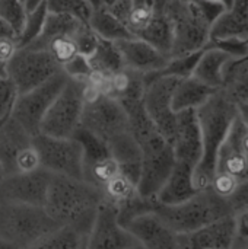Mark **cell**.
I'll use <instances>...</instances> for the list:
<instances>
[{
  "instance_id": "cell-1",
  "label": "cell",
  "mask_w": 248,
  "mask_h": 249,
  "mask_svg": "<svg viewBox=\"0 0 248 249\" xmlns=\"http://www.w3.org/2000/svg\"><path fill=\"white\" fill-rule=\"evenodd\" d=\"M105 196L101 188L61 175H51L44 210L60 226H70L89 236Z\"/></svg>"
},
{
  "instance_id": "cell-2",
  "label": "cell",
  "mask_w": 248,
  "mask_h": 249,
  "mask_svg": "<svg viewBox=\"0 0 248 249\" xmlns=\"http://www.w3.org/2000/svg\"><path fill=\"white\" fill-rule=\"evenodd\" d=\"M196 112L202 130V158L194 169V184L200 191L210 187L216 174L218 153L237 118V105L216 90Z\"/></svg>"
},
{
  "instance_id": "cell-3",
  "label": "cell",
  "mask_w": 248,
  "mask_h": 249,
  "mask_svg": "<svg viewBox=\"0 0 248 249\" xmlns=\"http://www.w3.org/2000/svg\"><path fill=\"white\" fill-rule=\"evenodd\" d=\"M172 23L170 57L202 51L209 42L210 26L224 7L208 0H155Z\"/></svg>"
},
{
  "instance_id": "cell-4",
  "label": "cell",
  "mask_w": 248,
  "mask_h": 249,
  "mask_svg": "<svg viewBox=\"0 0 248 249\" xmlns=\"http://www.w3.org/2000/svg\"><path fill=\"white\" fill-rule=\"evenodd\" d=\"M58 228L44 207L0 200V241L12 248H32Z\"/></svg>"
},
{
  "instance_id": "cell-5",
  "label": "cell",
  "mask_w": 248,
  "mask_h": 249,
  "mask_svg": "<svg viewBox=\"0 0 248 249\" xmlns=\"http://www.w3.org/2000/svg\"><path fill=\"white\" fill-rule=\"evenodd\" d=\"M155 212L177 235L194 232L215 220L234 214L228 198L218 196L210 187L200 190L196 196L174 206L155 201Z\"/></svg>"
},
{
  "instance_id": "cell-6",
  "label": "cell",
  "mask_w": 248,
  "mask_h": 249,
  "mask_svg": "<svg viewBox=\"0 0 248 249\" xmlns=\"http://www.w3.org/2000/svg\"><path fill=\"white\" fill-rule=\"evenodd\" d=\"M85 92L86 82L69 77L47 109L39 125V134L58 139L73 137L76 130L80 127L86 102Z\"/></svg>"
},
{
  "instance_id": "cell-7",
  "label": "cell",
  "mask_w": 248,
  "mask_h": 249,
  "mask_svg": "<svg viewBox=\"0 0 248 249\" xmlns=\"http://www.w3.org/2000/svg\"><path fill=\"white\" fill-rule=\"evenodd\" d=\"M137 144L142 152V160L136 190L142 198L155 200L175 165L172 146L159 131H153L137 142Z\"/></svg>"
},
{
  "instance_id": "cell-8",
  "label": "cell",
  "mask_w": 248,
  "mask_h": 249,
  "mask_svg": "<svg viewBox=\"0 0 248 249\" xmlns=\"http://www.w3.org/2000/svg\"><path fill=\"white\" fill-rule=\"evenodd\" d=\"M86 102L80 127L86 128L105 144L117 136L130 131L129 118L123 105L113 96L98 93L86 85Z\"/></svg>"
},
{
  "instance_id": "cell-9",
  "label": "cell",
  "mask_w": 248,
  "mask_h": 249,
  "mask_svg": "<svg viewBox=\"0 0 248 249\" xmlns=\"http://www.w3.org/2000/svg\"><path fill=\"white\" fill-rule=\"evenodd\" d=\"M61 66L45 48L20 47L6 64V76L12 80L18 95H22L57 74Z\"/></svg>"
},
{
  "instance_id": "cell-10",
  "label": "cell",
  "mask_w": 248,
  "mask_h": 249,
  "mask_svg": "<svg viewBox=\"0 0 248 249\" xmlns=\"http://www.w3.org/2000/svg\"><path fill=\"white\" fill-rule=\"evenodd\" d=\"M32 139L12 115L0 124V165L6 175L41 168Z\"/></svg>"
},
{
  "instance_id": "cell-11",
  "label": "cell",
  "mask_w": 248,
  "mask_h": 249,
  "mask_svg": "<svg viewBox=\"0 0 248 249\" xmlns=\"http://www.w3.org/2000/svg\"><path fill=\"white\" fill-rule=\"evenodd\" d=\"M32 142L41 168L53 175L83 179V150L75 137L58 139L37 134Z\"/></svg>"
},
{
  "instance_id": "cell-12",
  "label": "cell",
  "mask_w": 248,
  "mask_h": 249,
  "mask_svg": "<svg viewBox=\"0 0 248 249\" xmlns=\"http://www.w3.org/2000/svg\"><path fill=\"white\" fill-rule=\"evenodd\" d=\"M67 79H69V76L61 69L57 74H54L51 79H48L42 85H39L22 95H18V98L13 104L12 117L32 137L39 134L41 121H42L47 109L50 108V105L53 104V101L56 99V96L64 86V83L67 82Z\"/></svg>"
},
{
  "instance_id": "cell-13",
  "label": "cell",
  "mask_w": 248,
  "mask_h": 249,
  "mask_svg": "<svg viewBox=\"0 0 248 249\" xmlns=\"http://www.w3.org/2000/svg\"><path fill=\"white\" fill-rule=\"evenodd\" d=\"M180 79L172 76H143V107L155 128L170 143L175 131L177 112L172 109V95Z\"/></svg>"
},
{
  "instance_id": "cell-14",
  "label": "cell",
  "mask_w": 248,
  "mask_h": 249,
  "mask_svg": "<svg viewBox=\"0 0 248 249\" xmlns=\"http://www.w3.org/2000/svg\"><path fill=\"white\" fill-rule=\"evenodd\" d=\"M73 137L80 143L83 150V181L104 188L121 171L107 144L95 134L79 127Z\"/></svg>"
},
{
  "instance_id": "cell-15",
  "label": "cell",
  "mask_w": 248,
  "mask_h": 249,
  "mask_svg": "<svg viewBox=\"0 0 248 249\" xmlns=\"http://www.w3.org/2000/svg\"><path fill=\"white\" fill-rule=\"evenodd\" d=\"M51 175L44 168L4 175L0 182V200L44 207Z\"/></svg>"
},
{
  "instance_id": "cell-16",
  "label": "cell",
  "mask_w": 248,
  "mask_h": 249,
  "mask_svg": "<svg viewBox=\"0 0 248 249\" xmlns=\"http://www.w3.org/2000/svg\"><path fill=\"white\" fill-rule=\"evenodd\" d=\"M123 228L146 249H178V235L155 212L142 213Z\"/></svg>"
},
{
  "instance_id": "cell-17",
  "label": "cell",
  "mask_w": 248,
  "mask_h": 249,
  "mask_svg": "<svg viewBox=\"0 0 248 249\" xmlns=\"http://www.w3.org/2000/svg\"><path fill=\"white\" fill-rule=\"evenodd\" d=\"M136 242L133 236L118 223L115 207L102 203L88 236L85 249H123Z\"/></svg>"
},
{
  "instance_id": "cell-18",
  "label": "cell",
  "mask_w": 248,
  "mask_h": 249,
  "mask_svg": "<svg viewBox=\"0 0 248 249\" xmlns=\"http://www.w3.org/2000/svg\"><path fill=\"white\" fill-rule=\"evenodd\" d=\"M171 146L177 162L189 163L196 169L202 158V130L196 109L177 112Z\"/></svg>"
},
{
  "instance_id": "cell-19",
  "label": "cell",
  "mask_w": 248,
  "mask_h": 249,
  "mask_svg": "<svg viewBox=\"0 0 248 249\" xmlns=\"http://www.w3.org/2000/svg\"><path fill=\"white\" fill-rule=\"evenodd\" d=\"M124 69L139 74H151L162 70L170 57L142 38L130 36L115 41Z\"/></svg>"
},
{
  "instance_id": "cell-20",
  "label": "cell",
  "mask_w": 248,
  "mask_h": 249,
  "mask_svg": "<svg viewBox=\"0 0 248 249\" xmlns=\"http://www.w3.org/2000/svg\"><path fill=\"white\" fill-rule=\"evenodd\" d=\"M235 236V219L229 214L194 232L178 235V249H229Z\"/></svg>"
},
{
  "instance_id": "cell-21",
  "label": "cell",
  "mask_w": 248,
  "mask_h": 249,
  "mask_svg": "<svg viewBox=\"0 0 248 249\" xmlns=\"http://www.w3.org/2000/svg\"><path fill=\"white\" fill-rule=\"evenodd\" d=\"M197 193L199 190L194 184V166L175 160V165L155 201L164 206H174L187 201Z\"/></svg>"
},
{
  "instance_id": "cell-22",
  "label": "cell",
  "mask_w": 248,
  "mask_h": 249,
  "mask_svg": "<svg viewBox=\"0 0 248 249\" xmlns=\"http://www.w3.org/2000/svg\"><path fill=\"white\" fill-rule=\"evenodd\" d=\"M227 38L248 39V0H234L212 23L209 41Z\"/></svg>"
},
{
  "instance_id": "cell-23",
  "label": "cell",
  "mask_w": 248,
  "mask_h": 249,
  "mask_svg": "<svg viewBox=\"0 0 248 249\" xmlns=\"http://www.w3.org/2000/svg\"><path fill=\"white\" fill-rule=\"evenodd\" d=\"M231 60L234 58L222 50L206 45L200 53V57L196 63L191 76L200 80L202 83L219 90L224 85L225 69Z\"/></svg>"
},
{
  "instance_id": "cell-24",
  "label": "cell",
  "mask_w": 248,
  "mask_h": 249,
  "mask_svg": "<svg viewBox=\"0 0 248 249\" xmlns=\"http://www.w3.org/2000/svg\"><path fill=\"white\" fill-rule=\"evenodd\" d=\"M215 92H216V89L202 83L200 80L194 79L193 76L180 79L174 89V95H172V109H174V112L197 109Z\"/></svg>"
},
{
  "instance_id": "cell-25",
  "label": "cell",
  "mask_w": 248,
  "mask_h": 249,
  "mask_svg": "<svg viewBox=\"0 0 248 249\" xmlns=\"http://www.w3.org/2000/svg\"><path fill=\"white\" fill-rule=\"evenodd\" d=\"M153 7H155V13L152 20L137 35V38L145 39L146 42L152 44L155 48H158L161 53L170 57L172 50V39H174L172 23L168 15L165 13V10L155 0H153Z\"/></svg>"
},
{
  "instance_id": "cell-26",
  "label": "cell",
  "mask_w": 248,
  "mask_h": 249,
  "mask_svg": "<svg viewBox=\"0 0 248 249\" xmlns=\"http://www.w3.org/2000/svg\"><path fill=\"white\" fill-rule=\"evenodd\" d=\"M222 90L235 105L248 102V61L244 58H234L228 63L224 76Z\"/></svg>"
},
{
  "instance_id": "cell-27",
  "label": "cell",
  "mask_w": 248,
  "mask_h": 249,
  "mask_svg": "<svg viewBox=\"0 0 248 249\" xmlns=\"http://www.w3.org/2000/svg\"><path fill=\"white\" fill-rule=\"evenodd\" d=\"M216 172L228 174L240 182L248 179V158L241 152L237 142L228 133L222 147L218 153Z\"/></svg>"
},
{
  "instance_id": "cell-28",
  "label": "cell",
  "mask_w": 248,
  "mask_h": 249,
  "mask_svg": "<svg viewBox=\"0 0 248 249\" xmlns=\"http://www.w3.org/2000/svg\"><path fill=\"white\" fill-rule=\"evenodd\" d=\"M86 58L89 61L92 71L98 73V74L113 76V74H117V73L126 70L120 50L114 41L99 38L94 53Z\"/></svg>"
},
{
  "instance_id": "cell-29",
  "label": "cell",
  "mask_w": 248,
  "mask_h": 249,
  "mask_svg": "<svg viewBox=\"0 0 248 249\" xmlns=\"http://www.w3.org/2000/svg\"><path fill=\"white\" fill-rule=\"evenodd\" d=\"M85 25H88V23L82 22V20H79V19H76L73 16L48 12L41 35L38 36V39H35L29 45L31 47H37V48H44V45H45V42L48 39H51L54 36H58V35H69V36L75 38L76 34Z\"/></svg>"
},
{
  "instance_id": "cell-30",
  "label": "cell",
  "mask_w": 248,
  "mask_h": 249,
  "mask_svg": "<svg viewBox=\"0 0 248 249\" xmlns=\"http://www.w3.org/2000/svg\"><path fill=\"white\" fill-rule=\"evenodd\" d=\"M89 26L99 38L114 42L133 36L127 29V26L121 20H118L114 15H111L104 4L94 9L92 16L89 19Z\"/></svg>"
},
{
  "instance_id": "cell-31",
  "label": "cell",
  "mask_w": 248,
  "mask_h": 249,
  "mask_svg": "<svg viewBox=\"0 0 248 249\" xmlns=\"http://www.w3.org/2000/svg\"><path fill=\"white\" fill-rule=\"evenodd\" d=\"M47 4L45 1L38 4L35 9L28 10L26 13V19L23 23L22 31L18 35V47H26L29 44H32L35 39H38V36L41 35L42 29H44V23L47 19Z\"/></svg>"
},
{
  "instance_id": "cell-32",
  "label": "cell",
  "mask_w": 248,
  "mask_h": 249,
  "mask_svg": "<svg viewBox=\"0 0 248 249\" xmlns=\"http://www.w3.org/2000/svg\"><path fill=\"white\" fill-rule=\"evenodd\" d=\"M45 4L48 12L69 15L86 23L95 9L89 0H45Z\"/></svg>"
},
{
  "instance_id": "cell-33",
  "label": "cell",
  "mask_w": 248,
  "mask_h": 249,
  "mask_svg": "<svg viewBox=\"0 0 248 249\" xmlns=\"http://www.w3.org/2000/svg\"><path fill=\"white\" fill-rule=\"evenodd\" d=\"M44 48L51 54V57L63 67L66 63H69L73 57L79 54L76 41L73 36L69 35H58L51 39H48L44 45Z\"/></svg>"
},
{
  "instance_id": "cell-34",
  "label": "cell",
  "mask_w": 248,
  "mask_h": 249,
  "mask_svg": "<svg viewBox=\"0 0 248 249\" xmlns=\"http://www.w3.org/2000/svg\"><path fill=\"white\" fill-rule=\"evenodd\" d=\"M26 6L23 0H0V18L19 35L26 19Z\"/></svg>"
},
{
  "instance_id": "cell-35",
  "label": "cell",
  "mask_w": 248,
  "mask_h": 249,
  "mask_svg": "<svg viewBox=\"0 0 248 249\" xmlns=\"http://www.w3.org/2000/svg\"><path fill=\"white\" fill-rule=\"evenodd\" d=\"M153 13H155L153 0H148L140 4H134L132 13L129 16V20H127V29L130 31V34L133 36H137L152 20Z\"/></svg>"
},
{
  "instance_id": "cell-36",
  "label": "cell",
  "mask_w": 248,
  "mask_h": 249,
  "mask_svg": "<svg viewBox=\"0 0 248 249\" xmlns=\"http://www.w3.org/2000/svg\"><path fill=\"white\" fill-rule=\"evenodd\" d=\"M16 98L18 92L12 80L6 74L0 76V124L12 115Z\"/></svg>"
},
{
  "instance_id": "cell-37",
  "label": "cell",
  "mask_w": 248,
  "mask_h": 249,
  "mask_svg": "<svg viewBox=\"0 0 248 249\" xmlns=\"http://www.w3.org/2000/svg\"><path fill=\"white\" fill-rule=\"evenodd\" d=\"M63 71L72 77V79H77V80H82V82H86L91 74L94 73L91 66H89V61L85 55L82 54H77L76 57H73L69 63H66L63 67Z\"/></svg>"
},
{
  "instance_id": "cell-38",
  "label": "cell",
  "mask_w": 248,
  "mask_h": 249,
  "mask_svg": "<svg viewBox=\"0 0 248 249\" xmlns=\"http://www.w3.org/2000/svg\"><path fill=\"white\" fill-rule=\"evenodd\" d=\"M238 184H240V181H238L237 178H234V177H231V175H228V174L216 172L215 177H213V179H212L210 188H212L218 196H221V197H224V198H229V197L235 193Z\"/></svg>"
},
{
  "instance_id": "cell-39",
  "label": "cell",
  "mask_w": 248,
  "mask_h": 249,
  "mask_svg": "<svg viewBox=\"0 0 248 249\" xmlns=\"http://www.w3.org/2000/svg\"><path fill=\"white\" fill-rule=\"evenodd\" d=\"M231 209L234 212V214L237 212H241L244 209H248V179L241 181L235 190V193L228 198Z\"/></svg>"
},
{
  "instance_id": "cell-40",
  "label": "cell",
  "mask_w": 248,
  "mask_h": 249,
  "mask_svg": "<svg viewBox=\"0 0 248 249\" xmlns=\"http://www.w3.org/2000/svg\"><path fill=\"white\" fill-rule=\"evenodd\" d=\"M18 38H1L0 39V63L7 64L18 51Z\"/></svg>"
},
{
  "instance_id": "cell-41",
  "label": "cell",
  "mask_w": 248,
  "mask_h": 249,
  "mask_svg": "<svg viewBox=\"0 0 248 249\" xmlns=\"http://www.w3.org/2000/svg\"><path fill=\"white\" fill-rule=\"evenodd\" d=\"M235 219V232L238 238L248 239V209L237 212L234 214Z\"/></svg>"
},
{
  "instance_id": "cell-42",
  "label": "cell",
  "mask_w": 248,
  "mask_h": 249,
  "mask_svg": "<svg viewBox=\"0 0 248 249\" xmlns=\"http://www.w3.org/2000/svg\"><path fill=\"white\" fill-rule=\"evenodd\" d=\"M1 38H18L16 32L0 18V39Z\"/></svg>"
},
{
  "instance_id": "cell-43",
  "label": "cell",
  "mask_w": 248,
  "mask_h": 249,
  "mask_svg": "<svg viewBox=\"0 0 248 249\" xmlns=\"http://www.w3.org/2000/svg\"><path fill=\"white\" fill-rule=\"evenodd\" d=\"M237 115H238V118L241 121H244L246 124H248V102L237 105Z\"/></svg>"
},
{
  "instance_id": "cell-44",
  "label": "cell",
  "mask_w": 248,
  "mask_h": 249,
  "mask_svg": "<svg viewBox=\"0 0 248 249\" xmlns=\"http://www.w3.org/2000/svg\"><path fill=\"white\" fill-rule=\"evenodd\" d=\"M229 249H248V239H243V238H238L235 236L232 245Z\"/></svg>"
},
{
  "instance_id": "cell-45",
  "label": "cell",
  "mask_w": 248,
  "mask_h": 249,
  "mask_svg": "<svg viewBox=\"0 0 248 249\" xmlns=\"http://www.w3.org/2000/svg\"><path fill=\"white\" fill-rule=\"evenodd\" d=\"M45 0H25V6H26V10H32L35 9L38 4L44 3Z\"/></svg>"
},
{
  "instance_id": "cell-46",
  "label": "cell",
  "mask_w": 248,
  "mask_h": 249,
  "mask_svg": "<svg viewBox=\"0 0 248 249\" xmlns=\"http://www.w3.org/2000/svg\"><path fill=\"white\" fill-rule=\"evenodd\" d=\"M208 1L215 3V4H219V6H222L224 9H228V7L234 3V0H208Z\"/></svg>"
},
{
  "instance_id": "cell-47",
  "label": "cell",
  "mask_w": 248,
  "mask_h": 249,
  "mask_svg": "<svg viewBox=\"0 0 248 249\" xmlns=\"http://www.w3.org/2000/svg\"><path fill=\"white\" fill-rule=\"evenodd\" d=\"M123 249H146L143 245H140L139 242H133V244H130V245H127L126 248Z\"/></svg>"
},
{
  "instance_id": "cell-48",
  "label": "cell",
  "mask_w": 248,
  "mask_h": 249,
  "mask_svg": "<svg viewBox=\"0 0 248 249\" xmlns=\"http://www.w3.org/2000/svg\"><path fill=\"white\" fill-rule=\"evenodd\" d=\"M89 1L92 3V6H94V7H98V6L104 4V0H89Z\"/></svg>"
},
{
  "instance_id": "cell-49",
  "label": "cell",
  "mask_w": 248,
  "mask_h": 249,
  "mask_svg": "<svg viewBox=\"0 0 248 249\" xmlns=\"http://www.w3.org/2000/svg\"><path fill=\"white\" fill-rule=\"evenodd\" d=\"M6 74V64L0 63V76H4Z\"/></svg>"
},
{
  "instance_id": "cell-50",
  "label": "cell",
  "mask_w": 248,
  "mask_h": 249,
  "mask_svg": "<svg viewBox=\"0 0 248 249\" xmlns=\"http://www.w3.org/2000/svg\"><path fill=\"white\" fill-rule=\"evenodd\" d=\"M4 175H6V174H4V171H3V168H1V165H0V182H1V179L4 178Z\"/></svg>"
},
{
  "instance_id": "cell-51",
  "label": "cell",
  "mask_w": 248,
  "mask_h": 249,
  "mask_svg": "<svg viewBox=\"0 0 248 249\" xmlns=\"http://www.w3.org/2000/svg\"><path fill=\"white\" fill-rule=\"evenodd\" d=\"M145 1H148V0H133L134 4H140V3H145Z\"/></svg>"
},
{
  "instance_id": "cell-52",
  "label": "cell",
  "mask_w": 248,
  "mask_h": 249,
  "mask_svg": "<svg viewBox=\"0 0 248 249\" xmlns=\"http://www.w3.org/2000/svg\"><path fill=\"white\" fill-rule=\"evenodd\" d=\"M247 61H248V55H247Z\"/></svg>"
},
{
  "instance_id": "cell-53",
  "label": "cell",
  "mask_w": 248,
  "mask_h": 249,
  "mask_svg": "<svg viewBox=\"0 0 248 249\" xmlns=\"http://www.w3.org/2000/svg\"><path fill=\"white\" fill-rule=\"evenodd\" d=\"M23 1H25V0H23Z\"/></svg>"
}]
</instances>
